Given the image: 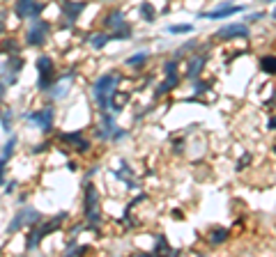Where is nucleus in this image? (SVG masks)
<instances>
[{"mask_svg": "<svg viewBox=\"0 0 276 257\" xmlns=\"http://www.w3.org/2000/svg\"><path fill=\"white\" fill-rule=\"evenodd\" d=\"M44 5L39 0H16L14 2V12L19 19H39Z\"/></svg>", "mask_w": 276, "mask_h": 257, "instance_id": "nucleus-3", "label": "nucleus"}, {"mask_svg": "<svg viewBox=\"0 0 276 257\" xmlns=\"http://www.w3.org/2000/svg\"><path fill=\"white\" fill-rule=\"evenodd\" d=\"M228 236H230V230H226V227H217V230H212V232H209V243H224Z\"/></svg>", "mask_w": 276, "mask_h": 257, "instance_id": "nucleus-11", "label": "nucleus"}, {"mask_svg": "<svg viewBox=\"0 0 276 257\" xmlns=\"http://www.w3.org/2000/svg\"><path fill=\"white\" fill-rule=\"evenodd\" d=\"M25 117H28L30 122H35L42 131H49V128L53 127V110L51 108H42L37 113H28Z\"/></svg>", "mask_w": 276, "mask_h": 257, "instance_id": "nucleus-4", "label": "nucleus"}, {"mask_svg": "<svg viewBox=\"0 0 276 257\" xmlns=\"http://www.w3.org/2000/svg\"><path fill=\"white\" fill-rule=\"evenodd\" d=\"M141 9H143V14H145V19H148V21H154V12H152V7H150L148 2H145Z\"/></svg>", "mask_w": 276, "mask_h": 257, "instance_id": "nucleus-17", "label": "nucleus"}, {"mask_svg": "<svg viewBox=\"0 0 276 257\" xmlns=\"http://www.w3.org/2000/svg\"><path fill=\"white\" fill-rule=\"evenodd\" d=\"M106 25H122L125 23V16H122V12H113V14H108V19H106Z\"/></svg>", "mask_w": 276, "mask_h": 257, "instance_id": "nucleus-15", "label": "nucleus"}, {"mask_svg": "<svg viewBox=\"0 0 276 257\" xmlns=\"http://www.w3.org/2000/svg\"><path fill=\"white\" fill-rule=\"evenodd\" d=\"M2 30H5V19H2V14H0V35H2Z\"/></svg>", "mask_w": 276, "mask_h": 257, "instance_id": "nucleus-20", "label": "nucleus"}, {"mask_svg": "<svg viewBox=\"0 0 276 257\" xmlns=\"http://www.w3.org/2000/svg\"><path fill=\"white\" fill-rule=\"evenodd\" d=\"M260 67L265 74H276V55H265L260 60Z\"/></svg>", "mask_w": 276, "mask_h": 257, "instance_id": "nucleus-12", "label": "nucleus"}, {"mask_svg": "<svg viewBox=\"0 0 276 257\" xmlns=\"http://www.w3.org/2000/svg\"><path fill=\"white\" fill-rule=\"evenodd\" d=\"M247 161H251V156H242V161H239V170H242V168H244V166H247Z\"/></svg>", "mask_w": 276, "mask_h": 257, "instance_id": "nucleus-19", "label": "nucleus"}, {"mask_svg": "<svg viewBox=\"0 0 276 257\" xmlns=\"http://www.w3.org/2000/svg\"><path fill=\"white\" fill-rule=\"evenodd\" d=\"M85 214H88L90 223H97L99 220V214H97V191L88 186L85 191Z\"/></svg>", "mask_w": 276, "mask_h": 257, "instance_id": "nucleus-6", "label": "nucleus"}, {"mask_svg": "<svg viewBox=\"0 0 276 257\" xmlns=\"http://www.w3.org/2000/svg\"><path fill=\"white\" fill-rule=\"evenodd\" d=\"M37 69H39V87H46L49 78L53 76V60L46 58V55H42L37 60Z\"/></svg>", "mask_w": 276, "mask_h": 257, "instance_id": "nucleus-7", "label": "nucleus"}, {"mask_svg": "<svg viewBox=\"0 0 276 257\" xmlns=\"http://www.w3.org/2000/svg\"><path fill=\"white\" fill-rule=\"evenodd\" d=\"M49 37V23L42 21V19H32V25L25 32V42L30 46H42Z\"/></svg>", "mask_w": 276, "mask_h": 257, "instance_id": "nucleus-2", "label": "nucleus"}, {"mask_svg": "<svg viewBox=\"0 0 276 257\" xmlns=\"http://www.w3.org/2000/svg\"><path fill=\"white\" fill-rule=\"evenodd\" d=\"M202 64H205V58H202V55H198L196 60H191V64H189V76L194 78V76H198V74H201Z\"/></svg>", "mask_w": 276, "mask_h": 257, "instance_id": "nucleus-14", "label": "nucleus"}, {"mask_svg": "<svg viewBox=\"0 0 276 257\" xmlns=\"http://www.w3.org/2000/svg\"><path fill=\"white\" fill-rule=\"evenodd\" d=\"M2 94H5V83L0 81V97H2Z\"/></svg>", "mask_w": 276, "mask_h": 257, "instance_id": "nucleus-21", "label": "nucleus"}, {"mask_svg": "<svg viewBox=\"0 0 276 257\" xmlns=\"http://www.w3.org/2000/svg\"><path fill=\"white\" fill-rule=\"evenodd\" d=\"M85 2H74V0H62V9H65V16H67L69 23H74L78 19V14L83 12Z\"/></svg>", "mask_w": 276, "mask_h": 257, "instance_id": "nucleus-10", "label": "nucleus"}, {"mask_svg": "<svg viewBox=\"0 0 276 257\" xmlns=\"http://www.w3.org/2000/svg\"><path fill=\"white\" fill-rule=\"evenodd\" d=\"M62 140H65V143H74L76 150H88V143H85L78 133H67V136H62Z\"/></svg>", "mask_w": 276, "mask_h": 257, "instance_id": "nucleus-13", "label": "nucleus"}, {"mask_svg": "<svg viewBox=\"0 0 276 257\" xmlns=\"http://www.w3.org/2000/svg\"><path fill=\"white\" fill-rule=\"evenodd\" d=\"M118 74H104L99 78L97 83H95V99H97L99 108H101V113H104L106 108L111 106V97H113V87L118 85Z\"/></svg>", "mask_w": 276, "mask_h": 257, "instance_id": "nucleus-1", "label": "nucleus"}, {"mask_svg": "<svg viewBox=\"0 0 276 257\" xmlns=\"http://www.w3.org/2000/svg\"><path fill=\"white\" fill-rule=\"evenodd\" d=\"M249 35V28L244 23H230V25H226L219 30V37L221 39H232V37H247Z\"/></svg>", "mask_w": 276, "mask_h": 257, "instance_id": "nucleus-8", "label": "nucleus"}, {"mask_svg": "<svg viewBox=\"0 0 276 257\" xmlns=\"http://www.w3.org/2000/svg\"><path fill=\"white\" fill-rule=\"evenodd\" d=\"M194 28L191 25H171L168 28V32H173V35H177V32H191Z\"/></svg>", "mask_w": 276, "mask_h": 257, "instance_id": "nucleus-16", "label": "nucleus"}, {"mask_svg": "<svg viewBox=\"0 0 276 257\" xmlns=\"http://www.w3.org/2000/svg\"><path fill=\"white\" fill-rule=\"evenodd\" d=\"M37 220H39V214L35 212V209H23V212L16 214V218L12 220V225H9V232L19 230L23 223H37Z\"/></svg>", "mask_w": 276, "mask_h": 257, "instance_id": "nucleus-9", "label": "nucleus"}, {"mask_svg": "<svg viewBox=\"0 0 276 257\" xmlns=\"http://www.w3.org/2000/svg\"><path fill=\"white\" fill-rule=\"evenodd\" d=\"M272 16H274V19H276V9H274V14H272Z\"/></svg>", "mask_w": 276, "mask_h": 257, "instance_id": "nucleus-23", "label": "nucleus"}, {"mask_svg": "<svg viewBox=\"0 0 276 257\" xmlns=\"http://www.w3.org/2000/svg\"><path fill=\"white\" fill-rule=\"evenodd\" d=\"M247 7H242V5H230V2H226L221 7L212 9V12H205L202 19H226V16H232V14H239V12H244Z\"/></svg>", "mask_w": 276, "mask_h": 257, "instance_id": "nucleus-5", "label": "nucleus"}, {"mask_svg": "<svg viewBox=\"0 0 276 257\" xmlns=\"http://www.w3.org/2000/svg\"><path fill=\"white\" fill-rule=\"evenodd\" d=\"M145 58H148V55H145V53H141V55H134V58H129V64H138V62H143V60H145Z\"/></svg>", "mask_w": 276, "mask_h": 257, "instance_id": "nucleus-18", "label": "nucleus"}, {"mask_svg": "<svg viewBox=\"0 0 276 257\" xmlns=\"http://www.w3.org/2000/svg\"><path fill=\"white\" fill-rule=\"evenodd\" d=\"M262 2H276V0H262Z\"/></svg>", "mask_w": 276, "mask_h": 257, "instance_id": "nucleus-22", "label": "nucleus"}]
</instances>
